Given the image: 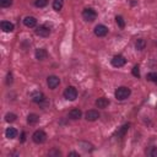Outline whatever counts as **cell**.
I'll use <instances>...</instances> for the list:
<instances>
[{
  "mask_svg": "<svg viewBox=\"0 0 157 157\" xmlns=\"http://www.w3.org/2000/svg\"><path fill=\"white\" fill-rule=\"evenodd\" d=\"M31 98H32V101H33L34 103H38V104H42V103L45 101L44 94H43L42 92H38V91L31 93Z\"/></svg>",
  "mask_w": 157,
  "mask_h": 157,
  "instance_id": "obj_8",
  "label": "cell"
},
{
  "mask_svg": "<svg viewBox=\"0 0 157 157\" xmlns=\"http://www.w3.org/2000/svg\"><path fill=\"white\" fill-rule=\"evenodd\" d=\"M146 78L148 81H152V82H155L157 85V72H148L146 75Z\"/></svg>",
  "mask_w": 157,
  "mask_h": 157,
  "instance_id": "obj_23",
  "label": "cell"
},
{
  "mask_svg": "<svg viewBox=\"0 0 157 157\" xmlns=\"http://www.w3.org/2000/svg\"><path fill=\"white\" fill-rule=\"evenodd\" d=\"M78 145L82 147V150L83 151H86V152H90V151H92L93 150V146L91 145V144H88V142H85V141H80L78 142Z\"/></svg>",
  "mask_w": 157,
  "mask_h": 157,
  "instance_id": "obj_20",
  "label": "cell"
},
{
  "mask_svg": "<svg viewBox=\"0 0 157 157\" xmlns=\"http://www.w3.org/2000/svg\"><path fill=\"white\" fill-rule=\"evenodd\" d=\"M148 155H150L151 157H157V146H153V147H151V150H150Z\"/></svg>",
  "mask_w": 157,
  "mask_h": 157,
  "instance_id": "obj_28",
  "label": "cell"
},
{
  "mask_svg": "<svg viewBox=\"0 0 157 157\" xmlns=\"http://www.w3.org/2000/svg\"><path fill=\"white\" fill-rule=\"evenodd\" d=\"M107 33H108V28L104 25H97L94 27V34L97 37H104L107 36Z\"/></svg>",
  "mask_w": 157,
  "mask_h": 157,
  "instance_id": "obj_9",
  "label": "cell"
},
{
  "mask_svg": "<svg viewBox=\"0 0 157 157\" xmlns=\"http://www.w3.org/2000/svg\"><path fill=\"white\" fill-rule=\"evenodd\" d=\"M82 17H83V20H86L88 22H92V21H94L97 18V12L91 7H86L82 11Z\"/></svg>",
  "mask_w": 157,
  "mask_h": 157,
  "instance_id": "obj_2",
  "label": "cell"
},
{
  "mask_svg": "<svg viewBox=\"0 0 157 157\" xmlns=\"http://www.w3.org/2000/svg\"><path fill=\"white\" fill-rule=\"evenodd\" d=\"M6 83H7V85H11V83H12V74H11V72H9V74H7Z\"/></svg>",
  "mask_w": 157,
  "mask_h": 157,
  "instance_id": "obj_30",
  "label": "cell"
},
{
  "mask_svg": "<svg viewBox=\"0 0 157 157\" xmlns=\"http://www.w3.org/2000/svg\"><path fill=\"white\" fill-rule=\"evenodd\" d=\"M85 118H86L87 121H94V120H97L99 118V113L97 110H94V109H91V110L86 112Z\"/></svg>",
  "mask_w": 157,
  "mask_h": 157,
  "instance_id": "obj_10",
  "label": "cell"
},
{
  "mask_svg": "<svg viewBox=\"0 0 157 157\" xmlns=\"http://www.w3.org/2000/svg\"><path fill=\"white\" fill-rule=\"evenodd\" d=\"M129 126H130V124H124V125H123V126L117 131L115 136H117V137H119V139H120V137H123V136L126 134V131L129 130Z\"/></svg>",
  "mask_w": 157,
  "mask_h": 157,
  "instance_id": "obj_18",
  "label": "cell"
},
{
  "mask_svg": "<svg viewBox=\"0 0 157 157\" xmlns=\"http://www.w3.org/2000/svg\"><path fill=\"white\" fill-rule=\"evenodd\" d=\"M36 34L39 36V37H48V36L50 34V28L48 27V25L39 26V27H37V29H36Z\"/></svg>",
  "mask_w": 157,
  "mask_h": 157,
  "instance_id": "obj_7",
  "label": "cell"
},
{
  "mask_svg": "<svg viewBox=\"0 0 157 157\" xmlns=\"http://www.w3.org/2000/svg\"><path fill=\"white\" fill-rule=\"evenodd\" d=\"M48 155L49 156H56V157H59V156H61V152L59 150H56V148H53V150H50L48 152Z\"/></svg>",
  "mask_w": 157,
  "mask_h": 157,
  "instance_id": "obj_26",
  "label": "cell"
},
{
  "mask_svg": "<svg viewBox=\"0 0 157 157\" xmlns=\"http://www.w3.org/2000/svg\"><path fill=\"white\" fill-rule=\"evenodd\" d=\"M59 83H60V78H59L58 76H55V75L48 76V78H47V85H48V87H49L50 90H55V88L59 86Z\"/></svg>",
  "mask_w": 157,
  "mask_h": 157,
  "instance_id": "obj_5",
  "label": "cell"
},
{
  "mask_svg": "<svg viewBox=\"0 0 157 157\" xmlns=\"http://www.w3.org/2000/svg\"><path fill=\"white\" fill-rule=\"evenodd\" d=\"M81 115H82V112H81L78 108H74V109H71V110L69 112V118L72 119V120H77V119H80Z\"/></svg>",
  "mask_w": 157,
  "mask_h": 157,
  "instance_id": "obj_13",
  "label": "cell"
},
{
  "mask_svg": "<svg viewBox=\"0 0 157 157\" xmlns=\"http://www.w3.org/2000/svg\"><path fill=\"white\" fill-rule=\"evenodd\" d=\"M108 104H109V101H108L107 98H104V97H101V98H98V99L96 101V107H97V108H101V109L107 108Z\"/></svg>",
  "mask_w": 157,
  "mask_h": 157,
  "instance_id": "obj_15",
  "label": "cell"
},
{
  "mask_svg": "<svg viewBox=\"0 0 157 157\" xmlns=\"http://www.w3.org/2000/svg\"><path fill=\"white\" fill-rule=\"evenodd\" d=\"M125 63H126V59L123 55H114L112 59V65L114 67H121L125 65Z\"/></svg>",
  "mask_w": 157,
  "mask_h": 157,
  "instance_id": "obj_6",
  "label": "cell"
},
{
  "mask_svg": "<svg viewBox=\"0 0 157 157\" xmlns=\"http://www.w3.org/2000/svg\"><path fill=\"white\" fill-rule=\"evenodd\" d=\"M39 121V117L37 115V114H34V113H31L28 117H27V123L29 124V125H34V124H37Z\"/></svg>",
  "mask_w": 157,
  "mask_h": 157,
  "instance_id": "obj_17",
  "label": "cell"
},
{
  "mask_svg": "<svg viewBox=\"0 0 157 157\" xmlns=\"http://www.w3.org/2000/svg\"><path fill=\"white\" fill-rule=\"evenodd\" d=\"M0 27H1V29H2L4 32H6V33H9V32H12V31L15 29V26H13V23H11L10 21H1V23H0Z\"/></svg>",
  "mask_w": 157,
  "mask_h": 157,
  "instance_id": "obj_11",
  "label": "cell"
},
{
  "mask_svg": "<svg viewBox=\"0 0 157 157\" xmlns=\"http://www.w3.org/2000/svg\"><path fill=\"white\" fill-rule=\"evenodd\" d=\"M34 5L37 7H44L48 5V0H36L34 1Z\"/></svg>",
  "mask_w": 157,
  "mask_h": 157,
  "instance_id": "obj_25",
  "label": "cell"
},
{
  "mask_svg": "<svg viewBox=\"0 0 157 157\" xmlns=\"http://www.w3.org/2000/svg\"><path fill=\"white\" fill-rule=\"evenodd\" d=\"M135 48H136L137 50H144V49L146 48V40H145L144 38L136 39V42H135Z\"/></svg>",
  "mask_w": 157,
  "mask_h": 157,
  "instance_id": "obj_19",
  "label": "cell"
},
{
  "mask_svg": "<svg viewBox=\"0 0 157 157\" xmlns=\"http://www.w3.org/2000/svg\"><path fill=\"white\" fill-rule=\"evenodd\" d=\"M32 140L36 144H44L47 140V134L43 130H36L32 135Z\"/></svg>",
  "mask_w": 157,
  "mask_h": 157,
  "instance_id": "obj_4",
  "label": "cell"
},
{
  "mask_svg": "<svg viewBox=\"0 0 157 157\" xmlns=\"http://www.w3.org/2000/svg\"><path fill=\"white\" fill-rule=\"evenodd\" d=\"M25 136H26V134H25V132H22V134H21V141H22V142L26 140V137H25Z\"/></svg>",
  "mask_w": 157,
  "mask_h": 157,
  "instance_id": "obj_32",
  "label": "cell"
},
{
  "mask_svg": "<svg viewBox=\"0 0 157 157\" xmlns=\"http://www.w3.org/2000/svg\"><path fill=\"white\" fill-rule=\"evenodd\" d=\"M17 130L15 129V128H7L6 130H5V136L7 137V139H10V140H12V139H15V137H17Z\"/></svg>",
  "mask_w": 157,
  "mask_h": 157,
  "instance_id": "obj_16",
  "label": "cell"
},
{
  "mask_svg": "<svg viewBox=\"0 0 157 157\" xmlns=\"http://www.w3.org/2000/svg\"><path fill=\"white\" fill-rule=\"evenodd\" d=\"M64 97L67 101H75L77 98V90L74 86H67L64 91Z\"/></svg>",
  "mask_w": 157,
  "mask_h": 157,
  "instance_id": "obj_3",
  "label": "cell"
},
{
  "mask_svg": "<svg viewBox=\"0 0 157 157\" xmlns=\"http://www.w3.org/2000/svg\"><path fill=\"white\" fill-rule=\"evenodd\" d=\"M16 119H17V115L13 114V113H7V114L5 115V120H6L7 123H13Z\"/></svg>",
  "mask_w": 157,
  "mask_h": 157,
  "instance_id": "obj_22",
  "label": "cell"
},
{
  "mask_svg": "<svg viewBox=\"0 0 157 157\" xmlns=\"http://www.w3.org/2000/svg\"><path fill=\"white\" fill-rule=\"evenodd\" d=\"M130 93H131V91H130V88L129 87H125V86H121V87H118L117 90H115V98L117 99H119V101H124V99H126L129 96H130Z\"/></svg>",
  "mask_w": 157,
  "mask_h": 157,
  "instance_id": "obj_1",
  "label": "cell"
},
{
  "mask_svg": "<svg viewBox=\"0 0 157 157\" xmlns=\"http://www.w3.org/2000/svg\"><path fill=\"white\" fill-rule=\"evenodd\" d=\"M69 156H76V157H78L80 155H78L77 152H74V151H72V152H69Z\"/></svg>",
  "mask_w": 157,
  "mask_h": 157,
  "instance_id": "obj_31",
  "label": "cell"
},
{
  "mask_svg": "<svg viewBox=\"0 0 157 157\" xmlns=\"http://www.w3.org/2000/svg\"><path fill=\"white\" fill-rule=\"evenodd\" d=\"M47 56H48V53H47V50L44 49V48H38V49H36V58L38 59V60H44V59H47Z\"/></svg>",
  "mask_w": 157,
  "mask_h": 157,
  "instance_id": "obj_14",
  "label": "cell"
},
{
  "mask_svg": "<svg viewBox=\"0 0 157 157\" xmlns=\"http://www.w3.org/2000/svg\"><path fill=\"white\" fill-rule=\"evenodd\" d=\"M132 75H134L135 77H139V76H140V69H139L137 65H135V66L132 67Z\"/></svg>",
  "mask_w": 157,
  "mask_h": 157,
  "instance_id": "obj_29",
  "label": "cell"
},
{
  "mask_svg": "<svg viewBox=\"0 0 157 157\" xmlns=\"http://www.w3.org/2000/svg\"><path fill=\"white\" fill-rule=\"evenodd\" d=\"M63 5H64V1L63 0H54L53 1V9L55 11H60L63 9Z\"/></svg>",
  "mask_w": 157,
  "mask_h": 157,
  "instance_id": "obj_21",
  "label": "cell"
},
{
  "mask_svg": "<svg viewBox=\"0 0 157 157\" xmlns=\"http://www.w3.org/2000/svg\"><path fill=\"white\" fill-rule=\"evenodd\" d=\"M11 4H12V0H0V6L2 7H9L11 6Z\"/></svg>",
  "mask_w": 157,
  "mask_h": 157,
  "instance_id": "obj_27",
  "label": "cell"
},
{
  "mask_svg": "<svg viewBox=\"0 0 157 157\" xmlns=\"http://www.w3.org/2000/svg\"><path fill=\"white\" fill-rule=\"evenodd\" d=\"M115 21H117V25H118L120 28H124V27H125V21H124V18H123L121 16H117V17H115Z\"/></svg>",
  "mask_w": 157,
  "mask_h": 157,
  "instance_id": "obj_24",
  "label": "cell"
},
{
  "mask_svg": "<svg viewBox=\"0 0 157 157\" xmlns=\"http://www.w3.org/2000/svg\"><path fill=\"white\" fill-rule=\"evenodd\" d=\"M23 23H25L26 27L33 28V27H36V25H37V18L33 17V16H27V17H25V20H23Z\"/></svg>",
  "mask_w": 157,
  "mask_h": 157,
  "instance_id": "obj_12",
  "label": "cell"
}]
</instances>
